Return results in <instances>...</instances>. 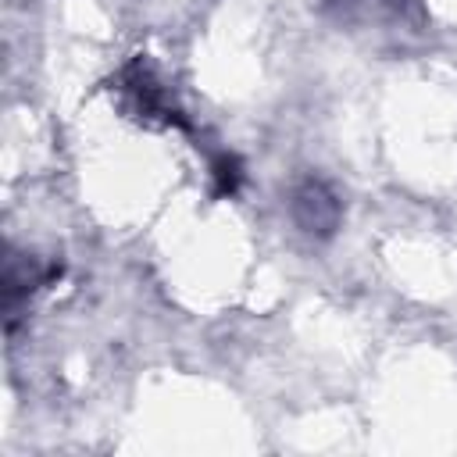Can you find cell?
<instances>
[{
	"instance_id": "cell-1",
	"label": "cell",
	"mask_w": 457,
	"mask_h": 457,
	"mask_svg": "<svg viewBox=\"0 0 457 457\" xmlns=\"http://www.w3.org/2000/svg\"><path fill=\"white\" fill-rule=\"evenodd\" d=\"M296 218L307 232H318V236H328L339 221V204L325 193V186L318 182H307L300 193H296Z\"/></svg>"
},
{
	"instance_id": "cell-2",
	"label": "cell",
	"mask_w": 457,
	"mask_h": 457,
	"mask_svg": "<svg viewBox=\"0 0 457 457\" xmlns=\"http://www.w3.org/2000/svg\"><path fill=\"white\" fill-rule=\"evenodd\" d=\"M211 175H214V193L218 196H232L243 186V164H239L236 154H218L214 164H211Z\"/></svg>"
}]
</instances>
